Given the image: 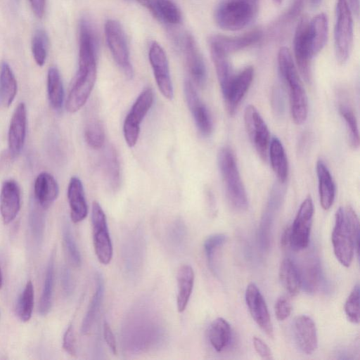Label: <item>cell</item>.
I'll list each match as a JSON object with an SVG mask.
<instances>
[{"mask_svg":"<svg viewBox=\"0 0 360 360\" xmlns=\"http://www.w3.org/2000/svg\"><path fill=\"white\" fill-rule=\"evenodd\" d=\"M345 312L347 319L353 323H359V285L357 283L351 291L345 304Z\"/></svg>","mask_w":360,"mask_h":360,"instance_id":"obj_43","label":"cell"},{"mask_svg":"<svg viewBox=\"0 0 360 360\" xmlns=\"http://www.w3.org/2000/svg\"><path fill=\"white\" fill-rule=\"evenodd\" d=\"M256 10L257 7L245 1L223 0L215 9V22L224 30H240L252 21Z\"/></svg>","mask_w":360,"mask_h":360,"instance_id":"obj_6","label":"cell"},{"mask_svg":"<svg viewBox=\"0 0 360 360\" xmlns=\"http://www.w3.org/2000/svg\"><path fill=\"white\" fill-rule=\"evenodd\" d=\"M210 50L223 94L227 89L235 74L229 60L228 55L212 47H210Z\"/></svg>","mask_w":360,"mask_h":360,"instance_id":"obj_33","label":"cell"},{"mask_svg":"<svg viewBox=\"0 0 360 360\" xmlns=\"http://www.w3.org/2000/svg\"><path fill=\"white\" fill-rule=\"evenodd\" d=\"M62 288L66 296L72 295L74 290V281L70 270L64 267L61 272Z\"/></svg>","mask_w":360,"mask_h":360,"instance_id":"obj_50","label":"cell"},{"mask_svg":"<svg viewBox=\"0 0 360 360\" xmlns=\"http://www.w3.org/2000/svg\"><path fill=\"white\" fill-rule=\"evenodd\" d=\"M309 20L300 19L297 25L294 36V54L299 72L307 83L311 82V60L312 56L308 41L307 29Z\"/></svg>","mask_w":360,"mask_h":360,"instance_id":"obj_15","label":"cell"},{"mask_svg":"<svg viewBox=\"0 0 360 360\" xmlns=\"http://www.w3.org/2000/svg\"><path fill=\"white\" fill-rule=\"evenodd\" d=\"M289 234H290V228H286L284 232L283 233L281 237V245L282 246H288L289 245Z\"/></svg>","mask_w":360,"mask_h":360,"instance_id":"obj_56","label":"cell"},{"mask_svg":"<svg viewBox=\"0 0 360 360\" xmlns=\"http://www.w3.org/2000/svg\"><path fill=\"white\" fill-rule=\"evenodd\" d=\"M34 200L44 209L48 208L58 198L59 188L55 178L44 172L36 178L34 185Z\"/></svg>","mask_w":360,"mask_h":360,"instance_id":"obj_25","label":"cell"},{"mask_svg":"<svg viewBox=\"0 0 360 360\" xmlns=\"http://www.w3.org/2000/svg\"><path fill=\"white\" fill-rule=\"evenodd\" d=\"M313 215V201L308 195L300 205L290 228L289 245L294 251H301L308 246Z\"/></svg>","mask_w":360,"mask_h":360,"instance_id":"obj_11","label":"cell"},{"mask_svg":"<svg viewBox=\"0 0 360 360\" xmlns=\"http://www.w3.org/2000/svg\"><path fill=\"white\" fill-rule=\"evenodd\" d=\"M295 342L302 352L312 354L317 348L318 338L316 325L312 319L306 315L297 316L293 322Z\"/></svg>","mask_w":360,"mask_h":360,"instance_id":"obj_21","label":"cell"},{"mask_svg":"<svg viewBox=\"0 0 360 360\" xmlns=\"http://www.w3.org/2000/svg\"><path fill=\"white\" fill-rule=\"evenodd\" d=\"M291 304L288 297L281 296L275 304V314L278 320L283 321L286 319L291 312Z\"/></svg>","mask_w":360,"mask_h":360,"instance_id":"obj_48","label":"cell"},{"mask_svg":"<svg viewBox=\"0 0 360 360\" xmlns=\"http://www.w3.org/2000/svg\"><path fill=\"white\" fill-rule=\"evenodd\" d=\"M252 341L255 351L262 359L269 360L273 359L270 348L262 340L255 336Z\"/></svg>","mask_w":360,"mask_h":360,"instance_id":"obj_51","label":"cell"},{"mask_svg":"<svg viewBox=\"0 0 360 360\" xmlns=\"http://www.w3.org/2000/svg\"><path fill=\"white\" fill-rule=\"evenodd\" d=\"M54 284V256L50 257L44 279L42 293L39 305V313L46 316L50 311L52 304Z\"/></svg>","mask_w":360,"mask_h":360,"instance_id":"obj_38","label":"cell"},{"mask_svg":"<svg viewBox=\"0 0 360 360\" xmlns=\"http://www.w3.org/2000/svg\"><path fill=\"white\" fill-rule=\"evenodd\" d=\"M17 82L9 65L4 62L0 68V100L4 106L8 107L17 94Z\"/></svg>","mask_w":360,"mask_h":360,"instance_id":"obj_34","label":"cell"},{"mask_svg":"<svg viewBox=\"0 0 360 360\" xmlns=\"http://www.w3.org/2000/svg\"><path fill=\"white\" fill-rule=\"evenodd\" d=\"M353 43L352 13L347 0H337L334 27V46L337 61L347 62Z\"/></svg>","mask_w":360,"mask_h":360,"instance_id":"obj_7","label":"cell"},{"mask_svg":"<svg viewBox=\"0 0 360 360\" xmlns=\"http://www.w3.org/2000/svg\"><path fill=\"white\" fill-rule=\"evenodd\" d=\"M68 199L70 218L74 223L84 220L88 213L83 184L77 176H72L68 187Z\"/></svg>","mask_w":360,"mask_h":360,"instance_id":"obj_23","label":"cell"},{"mask_svg":"<svg viewBox=\"0 0 360 360\" xmlns=\"http://www.w3.org/2000/svg\"><path fill=\"white\" fill-rule=\"evenodd\" d=\"M104 295V283L101 274L95 275V291L81 325V333L86 335L91 330L101 309Z\"/></svg>","mask_w":360,"mask_h":360,"instance_id":"obj_28","label":"cell"},{"mask_svg":"<svg viewBox=\"0 0 360 360\" xmlns=\"http://www.w3.org/2000/svg\"><path fill=\"white\" fill-rule=\"evenodd\" d=\"M91 224L95 254L101 264H108L112 257V244L105 214L100 204L96 201H94L92 204Z\"/></svg>","mask_w":360,"mask_h":360,"instance_id":"obj_9","label":"cell"},{"mask_svg":"<svg viewBox=\"0 0 360 360\" xmlns=\"http://www.w3.org/2000/svg\"><path fill=\"white\" fill-rule=\"evenodd\" d=\"M269 157L272 169L280 183H284L288 177V164L284 148L276 137L269 143Z\"/></svg>","mask_w":360,"mask_h":360,"instance_id":"obj_31","label":"cell"},{"mask_svg":"<svg viewBox=\"0 0 360 360\" xmlns=\"http://www.w3.org/2000/svg\"><path fill=\"white\" fill-rule=\"evenodd\" d=\"M49 37L43 29L35 31L32 40V52L36 63L43 66L47 56Z\"/></svg>","mask_w":360,"mask_h":360,"instance_id":"obj_42","label":"cell"},{"mask_svg":"<svg viewBox=\"0 0 360 360\" xmlns=\"http://www.w3.org/2000/svg\"><path fill=\"white\" fill-rule=\"evenodd\" d=\"M2 285H3V276H2L1 269V267H0V289L2 287Z\"/></svg>","mask_w":360,"mask_h":360,"instance_id":"obj_60","label":"cell"},{"mask_svg":"<svg viewBox=\"0 0 360 360\" xmlns=\"http://www.w3.org/2000/svg\"><path fill=\"white\" fill-rule=\"evenodd\" d=\"M47 90L51 107L56 110H60L63 104L64 91L60 72L56 67H51L49 69Z\"/></svg>","mask_w":360,"mask_h":360,"instance_id":"obj_36","label":"cell"},{"mask_svg":"<svg viewBox=\"0 0 360 360\" xmlns=\"http://www.w3.org/2000/svg\"><path fill=\"white\" fill-rule=\"evenodd\" d=\"M208 339L215 351L225 349L231 339V328L227 321L221 317L214 319L208 329Z\"/></svg>","mask_w":360,"mask_h":360,"instance_id":"obj_30","label":"cell"},{"mask_svg":"<svg viewBox=\"0 0 360 360\" xmlns=\"http://www.w3.org/2000/svg\"><path fill=\"white\" fill-rule=\"evenodd\" d=\"M184 94L198 131L205 136H209L212 131L210 114L200 99L193 82L189 79L184 82Z\"/></svg>","mask_w":360,"mask_h":360,"instance_id":"obj_19","label":"cell"},{"mask_svg":"<svg viewBox=\"0 0 360 360\" xmlns=\"http://www.w3.org/2000/svg\"><path fill=\"white\" fill-rule=\"evenodd\" d=\"M148 9L167 25L174 26L181 22V12L173 0H149Z\"/></svg>","mask_w":360,"mask_h":360,"instance_id":"obj_27","label":"cell"},{"mask_svg":"<svg viewBox=\"0 0 360 360\" xmlns=\"http://www.w3.org/2000/svg\"><path fill=\"white\" fill-rule=\"evenodd\" d=\"M186 226L181 220L175 221L168 231L169 243L176 248H181L186 240Z\"/></svg>","mask_w":360,"mask_h":360,"instance_id":"obj_46","label":"cell"},{"mask_svg":"<svg viewBox=\"0 0 360 360\" xmlns=\"http://www.w3.org/2000/svg\"><path fill=\"white\" fill-rule=\"evenodd\" d=\"M339 112L345 122L348 143L352 148L356 149L359 146V133L355 115L352 109L344 103L339 105Z\"/></svg>","mask_w":360,"mask_h":360,"instance_id":"obj_40","label":"cell"},{"mask_svg":"<svg viewBox=\"0 0 360 360\" xmlns=\"http://www.w3.org/2000/svg\"><path fill=\"white\" fill-rule=\"evenodd\" d=\"M274 96L273 98L274 100H275V103H274V105H275V109L276 110L277 112H279L281 113V111L283 110V105L284 104L283 101V94L281 91V90L277 89L275 90V91L274 92Z\"/></svg>","mask_w":360,"mask_h":360,"instance_id":"obj_54","label":"cell"},{"mask_svg":"<svg viewBox=\"0 0 360 360\" xmlns=\"http://www.w3.org/2000/svg\"><path fill=\"white\" fill-rule=\"evenodd\" d=\"M226 236L216 233L209 236L204 242V250L210 269H213L214 257L217 250L226 241Z\"/></svg>","mask_w":360,"mask_h":360,"instance_id":"obj_44","label":"cell"},{"mask_svg":"<svg viewBox=\"0 0 360 360\" xmlns=\"http://www.w3.org/2000/svg\"><path fill=\"white\" fill-rule=\"evenodd\" d=\"M178 294L176 306L179 312H183L188 303L194 284V271L188 264L180 266L177 272Z\"/></svg>","mask_w":360,"mask_h":360,"instance_id":"obj_29","label":"cell"},{"mask_svg":"<svg viewBox=\"0 0 360 360\" xmlns=\"http://www.w3.org/2000/svg\"><path fill=\"white\" fill-rule=\"evenodd\" d=\"M278 65L281 79L288 86L292 119L295 124H302L307 117V96L287 47L283 46L279 49Z\"/></svg>","mask_w":360,"mask_h":360,"instance_id":"obj_3","label":"cell"},{"mask_svg":"<svg viewBox=\"0 0 360 360\" xmlns=\"http://www.w3.org/2000/svg\"><path fill=\"white\" fill-rule=\"evenodd\" d=\"M254 76V69L247 66L240 72L234 75L227 89L223 94L227 111L233 115L245 94L250 88Z\"/></svg>","mask_w":360,"mask_h":360,"instance_id":"obj_18","label":"cell"},{"mask_svg":"<svg viewBox=\"0 0 360 360\" xmlns=\"http://www.w3.org/2000/svg\"><path fill=\"white\" fill-rule=\"evenodd\" d=\"M63 238L71 262L75 266H79L81 264V255L68 224L63 226Z\"/></svg>","mask_w":360,"mask_h":360,"instance_id":"obj_45","label":"cell"},{"mask_svg":"<svg viewBox=\"0 0 360 360\" xmlns=\"http://www.w3.org/2000/svg\"><path fill=\"white\" fill-rule=\"evenodd\" d=\"M311 5L314 7L318 6L320 3L321 2V0H310Z\"/></svg>","mask_w":360,"mask_h":360,"instance_id":"obj_58","label":"cell"},{"mask_svg":"<svg viewBox=\"0 0 360 360\" xmlns=\"http://www.w3.org/2000/svg\"><path fill=\"white\" fill-rule=\"evenodd\" d=\"M274 2L277 4V5H280L281 4H282V2L284 1V0H273Z\"/></svg>","mask_w":360,"mask_h":360,"instance_id":"obj_61","label":"cell"},{"mask_svg":"<svg viewBox=\"0 0 360 360\" xmlns=\"http://www.w3.org/2000/svg\"><path fill=\"white\" fill-rule=\"evenodd\" d=\"M316 169L320 203L323 209L327 210L330 208L335 200V183L330 171L321 160L317 161Z\"/></svg>","mask_w":360,"mask_h":360,"instance_id":"obj_26","label":"cell"},{"mask_svg":"<svg viewBox=\"0 0 360 360\" xmlns=\"http://www.w3.org/2000/svg\"><path fill=\"white\" fill-rule=\"evenodd\" d=\"M328 35L327 15L320 13L309 20L307 36L312 58L316 56L325 46Z\"/></svg>","mask_w":360,"mask_h":360,"instance_id":"obj_24","label":"cell"},{"mask_svg":"<svg viewBox=\"0 0 360 360\" xmlns=\"http://www.w3.org/2000/svg\"><path fill=\"white\" fill-rule=\"evenodd\" d=\"M244 122L250 140L261 159L266 161L270 143V134L265 122L253 105L246 107Z\"/></svg>","mask_w":360,"mask_h":360,"instance_id":"obj_13","label":"cell"},{"mask_svg":"<svg viewBox=\"0 0 360 360\" xmlns=\"http://www.w3.org/2000/svg\"><path fill=\"white\" fill-rule=\"evenodd\" d=\"M262 37L259 29H254L238 36L214 34L209 38V46L229 54L243 50L258 42Z\"/></svg>","mask_w":360,"mask_h":360,"instance_id":"obj_17","label":"cell"},{"mask_svg":"<svg viewBox=\"0 0 360 360\" xmlns=\"http://www.w3.org/2000/svg\"><path fill=\"white\" fill-rule=\"evenodd\" d=\"M103 332L104 339L108 347L114 354H117V344L115 338L110 325L106 321H105L103 324Z\"/></svg>","mask_w":360,"mask_h":360,"instance_id":"obj_52","label":"cell"},{"mask_svg":"<svg viewBox=\"0 0 360 360\" xmlns=\"http://www.w3.org/2000/svg\"><path fill=\"white\" fill-rule=\"evenodd\" d=\"M148 58L160 91L165 98L172 99L174 90L167 55L162 47L155 41L150 44Z\"/></svg>","mask_w":360,"mask_h":360,"instance_id":"obj_14","label":"cell"},{"mask_svg":"<svg viewBox=\"0 0 360 360\" xmlns=\"http://www.w3.org/2000/svg\"><path fill=\"white\" fill-rule=\"evenodd\" d=\"M242 1H247V2L250 3V4H251L252 5H253L254 6H255V7L257 6L258 0H242Z\"/></svg>","mask_w":360,"mask_h":360,"instance_id":"obj_59","label":"cell"},{"mask_svg":"<svg viewBox=\"0 0 360 360\" xmlns=\"http://www.w3.org/2000/svg\"><path fill=\"white\" fill-rule=\"evenodd\" d=\"M153 90L150 88L144 89L126 116L123 124V134L125 141L129 147H134L136 144L141 123L153 105Z\"/></svg>","mask_w":360,"mask_h":360,"instance_id":"obj_10","label":"cell"},{"mask_svg":"<svg viewBox=\"0 0 360 360\" xmlns=\"http://www.w3.org/2000/svg\"><path fill=\"white\" fill-rule=\"evenodd\" d=\"M135 1H136L137 2L141 4L142 6H143L148 8L149 0H135Z\"/></svg>","mask_w":360,"mask_h":360,"instance_id":"obj_57","label":"cell"},{"mask_svg":"<svg viewBox=\"0 0 360 360\" xmlns=\"http://www.w3.org/2000/svg\"><path fill=\"white\" fill-rule=\"evenodd\" d=\"M352 13L356 17L359 14V0H347Z\"/></svg>","mask_w":360,"mask_h":360,"instance_id":"obj_55","label":"cell"},{"mask_svg":"<svg viewBox=\"0 0 360 360\" xmlns=\"http://www.w3.org/2000/svg\"><path fill=\"white\" fill-rule=\"evenodd\" d=\"M34 297L33 284L31 281H29L20 295L16 305V314L23 322H27L31 319L34 307Z\"/></svg>","mask_w":360,"mask_h":360,"instance_id":"obj_39","label":"cell"},{"mask_svg":"<svg viewBox=\"0 0 360 360\" xmlns=\"http://www.w3.org/2000/svg\"><path fill=\"white\" fill-rule=\"evenodd\" d=\"M217 161L230 205L237 211L245 210L248 206L247 193L232 150L227 146L221 148Z\"/></svg>","mask_w":360,"mask_h":360,"instance_id":"obj_4","label":"cell"},{"mask_svg":"<svg viewBox=\"0 0 360 360\" xmlns=\"http://www.w3.org/2000/svg\"><path fill=\"white\" fill-rule=\"evenodd\" d=\"M105 36L110 53L125 75L131 78L133 68L130 62L129 50L124 30L116 20L109 19L105 23Z\"/></svg>","mask_w":360,"mask_h":360,"instance_id":"obj_8","label":"cell"},{"mask_svg":"<svg viewBox=\"0 0 360 360\" xmlns=\"http://www.w3.org/2000/svg\"><path fill=\"white\" fill-rule=\"evenodd\" d=\"M122 338L124 349L130 352H144L154 349L164 340L162 320L146 301L138 303L126 316Z\"/></svg>","mask_w":360,"mask_h":360,"instance_id":"obj_1","label":"cell"},{"mask_svg":"<svg viewBox=\"0 0 360 360\" xmlns=\"http://www.w3.org/2000/svg\"><path fill=\"white\" fill-rule=\"evenodd\" d=\"M245 302L251 316L266 335L274 337V328L266 302L257 286L250 283L245 290Z\"/></svg>","mask_w":360,"mask_h":360,"instance_id":"obj_16","label":"cell"},{"mask_svg":"<svg viewBox=\"0 0 360 360\" xmlns=\"http://www.w3.org/2000/svg\"><path fill=\"white\" fill-rule=\"evenodd\" d=\"M27 110L24 103H20L12 115L8 134L9 154L12 158L22 151L26 136Z\"/></svg>","mask_w":360,"mask_h":360,"instance_id":"obj_20","label":"cell"},{"mask_svg":"<svg viewBox=\"0 0 360 360\" xmlns=\"http://www.w3.org/2000/svg\"><path fill=\"white\" fill-rule=\"evenodd\" d=\"M301 288L307 292H314L319 288L321 280L319 262L317 259L308 260L300 271Z\"/></svg>","mask_w":360,"mask_h":360,"instance_id":"obj_37","label":"cell"},{"mask_svg":"<svg viewBox=\"0 0 360 360\" xmlns=\"http://www.w3.org/2000/svg\"><path fill=\"white\" fill-rule=\"evenodd\" d=\"M334 254L339 262L349 267L355 251L359 255V221L350 206L339 207L335 215V225L332 232Z\"/></svg>","mask_w":360,"mask_h":360,"instance_id":"obj_2","label":"cell"},{"mask_svg":"<svg viewBox=\"0 0 360 360\" xmlns=\"http://www.w3.org/2000/svg\"><path fill=\"white\" fill-rule=\"evenodd\" d=\"M29 1L34 15L41 18L45 11L46 0H29Z\"/></svg>","mask_w":360,"mask_h":360,"instance_id":"obj_53","label":"cell"},{"mask_svg":"<svg viewBox=\"0 0 360 360\" xmlns=\"http://www.w3.org/2000/svg\"><path fill=\"white\" fill-rule=\"evenodd\" d=\"M96 75V56L79 54L78 70L66 101L67 111L75 112L86 103L94 86Z\"/></svg>","mask_w":360,"mask_h":360,"instance_id":"obj_5","label":"cell"},{"mask_svg":"<svg viewBox=\"0 0 360 360\" xmlns=\"http://www.w3.org/2000/svg\"><path fill=\"white\" fill-rule=\"evenodd\" d=\"M84 138L91 148H101L105 141V131L101 121L98 118H91L86 125Z\"/></svg>","mask_w":360,"mask_h":360,"instance_id":"obj_41","label":"cell"},{"mask_svg":"<svg viewBox=\"0 0 360 360\" xmlns=\"http://www.w3.org/2000/svg\"><path fill=\"white\" fill-rule=\"evenodd\" d=\"M20 208V190L17 182L6 180L2 184L0 193V212L4 224L11 223L16 217Z\"/></svg>","mask_w":360,"mask_h":360,"instance_id":"obj_22","label":"cell"},{"mask_svg":"<svg viewBox=\"0 0 360 360\" xmlns=\"http://www.w3.org/2000/svg\"><path fill=\"white\" fill-rule=\"evenodd\" d=\"M176 41L185 57L192 80L197 86L203 88L207 82V69L195 39L191 34L186 32L179 36Z\"/></svg>","mask_w":360,"mask_h":360,"instance_id":"obj_12","label":"cell"},{"mask_svg":"<svg viewBox=\"0 0 360 360\" xmlns=\"http://www.w3.org/2000/svg\"><path fill=\"white\" fill-rule=\"evenodd\" d=\"M63 347L70 355L76 354V342L72 325L66 329L63 338Z\"/></svg>","mask_w":360,"mask_h":360,"instance_id":"obj_49","label":"cell"},{"mask_svg":"<svg viewBox=\"0 0 360 360\" xmlns=\"http://www.w3.org/2000/svg\"><path fill=\"white\" fill-rule=\"evenodd\" d=\"M279 278L285 290L291 296L297 295L301 288L300 271L295 263L287 258L279 267Z\"/></svg>","mask_w":360,"mask_h":360,"instance_id":"obj_32","label":"cell"},{"mask_svg":"<svg viewBox=\"0 0 360 360\" xmlns=\"http://www.w3.org/2000/svg\"><path fill=\"white\" fill-rule=\"evenodd\" d=\"M103 169L111 188L118 189L121 183L120 166L117 152L112 146H109L103 154Z\"/></svg>","mask_w":360,"mask_h":360,"instance_id":"obj_35","label":"cell"},{"mask_svg":"<svg viewBox=\"0 0 360 360\" xmlns=\"http://www.w3.org/2000/svg\"><path fill=\"white\" fill-rule=\"evenodd\" d=\"M42 210L44 209L34 200V202H33L31 209L30 221L33 231H34L35 234L37 233L38 235L40 234V231H41V228L43 226L44 215Z\"/></svg>","mask_w":360,"mask_h":360,"instance_id":"obj_47","label":"cell"}]
</instances>
